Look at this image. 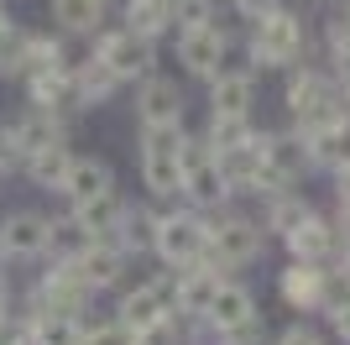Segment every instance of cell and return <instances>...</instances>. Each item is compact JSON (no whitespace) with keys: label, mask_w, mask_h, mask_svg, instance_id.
<instances>
[{"label":"cell","mask_w":350,"mask_h":345,"mask_svg":"<svg viewBox=\"0 0 350 345\" xmlns=\"http://www.w3.org/2000/svg\"><path fill=\"white\" fill-rule=\"evenodd\" d=\"M183 131L178 126H152L146 131V157H142V168H146V188L152 194H178L183 188Z\"/></svg>","instance_id":"cell-1"},{"label":"cell","mask_w":350,"mask_h":345,"mask_svg":"<svg viewBox=\"0 0 350 345\" xmlns=\"http://www.w3.org/2000/svg\"><path fill=\"white\" fill-rule=\"evenodd\" d=\"M288 110L298 120L304 136H319V131H335L340 115H335V94H329V79L324 73H298L288 89Z\"/></svg>","instance_id":"cell-2"},{"label":"cell","mask_w":350,"mask_h":345,"mask_svg":"<svg viewBox=\"0 0 350 345\" xmlns=\"http://www.w3.org/2000/svg\"><path fill=\"white\" fill-rule=\"evenodd\" d=\"M204 241H209V225L199 215H167L152 235L162 261H173V267H193V261L204 257Z\"/></svg>","instance_id":"cell-3"},{"label":"cell","mask_w":350,"mask_h":345,"mask_svg":"<svg viewBox=\"0 0 350 345\" xmlns=\"http://www.w3.org/2000/svg\"><path fill=\"white\" fill-rule=\"evenodd\" d=\"M183 194H189L193 204H219L230 194V183H225V172H219V162H215V146L183 142Z\"/></svg>","instance_id":"cell-4"},{"label":"cell","mask_w":350,"mask_h":345,"mask_svg":"<svg viewBox=\"0 0 350 345\" xmlns=\"http://www.w3.org/2000/svg\"><path fill=\"white\" fill-rule=\"evenodd\" d=\"M94 58H100V63L116 73V79H136V73L152 68V42H146L142 31L126 27V31H116V37H105Z\"/></svg>","instance_id":"cell-5"},{"label":"cell","mask_w":350,"mask_h":345,"mask_svg":"<svg viewBox=\"0 0 350 345\" xmlns=\"http://www.w3.org/2000/svg\"><path fill=\"white\" fill-rule=\"evenodd\" d=\"M298 42H304L298 16L272 5V11L262 16V27H256V58H262V63H288V58H298Z\"/></svg>","instance_id":"cell-6"},{"label":"cell","mask_w":350,"mask_h":345,"mask_svg":"<svg viewBox=\"0 0 350 345\" xmlns=\"http://www.w3.org/2000/svg\"><path fill=\"white\" fill-rule=\"evenodd\" d=\"M47 251V220L31 215V209H16V215L0 220V257H42Z\"/></svg>","instance_id":"cell-7"},{"label":"cell","mask_w":350,"mask_h":345,"mask_svg":"<svg viewBox=\"0 0 350 345\" xmlns=\"http://www.w3.org/2000/svg\"><path fill=\"white\" fill-rule=\"evenodd\" d=\"M256 246H262V235H256L251 220H225V225H215V235L204 241V251L219 261V267H235V261L256 257Z\"/></svg>","instance_id":"cell-8"},{"label":"cell","mask_w":350,"mask_h":345,"mask_svg":"<svg viewBox=\"0 0 350 345\" xmlns=\"http://www.w3.org/2000/svg\"><path fill=\"white\" fill-rule=\"evenodd\" d=\"M267 142L272 136H241L235 146H219L215 152V162H219V172H225V183H256V172H262V162H267Z\"/></svg>","instance_id":"cell-9"},{"label":"cell","mask_w":350,"mask_h":345,"mask_svg":"<svg viewBox=\"0 0 350 345\" xmlns=\"http://www.w3.org/2000/svg\"><path fill=\"white\" fill-rule=\"evenodd\" d=\"M178 58H183V68L189 73H215L219 68V58H225V37H219L215 27H204V21H193L183 37H178Z\"/></svg>","instance_id":"cell-10"},{"label":"cell","mask_w":350,"mask_h":345,"mask_svg":"<svg viewBox=\"0 0 350 345\" xmlns=\"http://www.w3.org/2000/svg\"><path fill=\"white\" fill-rule=\"evenodd\" d=\"M84 277L73 272V267H53V272L42 277V288H37V309H58V314H73L79 303H84Z\"/></svg>","instance_id":"cell-11"},{"label":"cell","mask_w":350,"mask_h":345,"mask_svg":"<svg viewBox=\"0 0 350 345\" xmlns=\"http://www.w3.org/2000/svg\"><path fill=\"white\" fill-rule=\"evenodd\" d=\"M120 261H126V257H120V246L89 241L84 251H79V257L68 261V267H73L79 277H84V288H105V283H116V277H120Z\"/></svg>","instance_id":"cell-12"},{"label":"cell","mask_w":350,"mask_h":345,"mask_svg":"<svg viewBox=\"0 0 350 345\" xmlns=\"http://www.w3.org/2000/svg\"><path fill=\"white\" fill-rule=\"evenodd\" d=\"M288 246H293V257H298V261H324L329 251H335V230L324 225V220L304 215L298 225L288 230Z\"/></svg>","instance_id":"cell-13"},{"label":"cell","mask_w":350,"mask_h":345,"mask_svg":"<svg viewBox=\"0 0 350 345\" xmlns=\"http://www.w3.org/2000/svg\"><path fill=\"white\" fill-rule=\"evenodd\" d=\"M167 298H173V293H167V283H152V288H136L131 298L120 303V324H126V330H146V324H152V319H162V309H167Z\"/></svg>","instance_id":"cell-14"},{"label":"cell","mask_w":350,"mask_h":345,"mask_svg":"<svg viewBox=\"0 0 350 345\" xmlns=\"http://www.w3.org/2000/svg\"><path fill=\"white\" fill-rule=\"evenodd\" d=\"M136 110H142L146 126H178V110H183V100H178V89L167 84V79H146L142 100H136Z\"/></svg>","instance_id":"cell-15"},{"label":"cell","mask_w":350,"mask_h":345,"mask_svg":"<svg viewBox=\"0 0 350 345\" xmlns=\"http://www.w3.org/2000/svg\"><path fill=\"white\" fill-rule=\"evenodd\" d=\"M63 194H68L73 204H84V199H100V194H110V168H105L100 157H73L68 178H63Z\"/></svg>","instance_id":"cell-16"},{"label":"cell","mask_w":350,"mask_h":345,"mask_svg":"<svg viewBox=\"0 0 350 345\" xmlns=\"http://www.w3.org/2000/svg\"><path fill=\"white\" fill-rule=\"evenodd\" d=\"M89 241H100V235H94V230H89L79 215L47 220V251H53L58 261H73V257H79V251H84Z\"/></svg>","instance_id":"cell-17"},{"label":"cell","mask_w":350,"mask_h":345,"mask_svg":"<svg viewBox=\"0 0 350 345\" xmlns=\"http://www.w3.org/2000/svg\"><path fill=\"white\" fill-rule=\"evenodd\" d=\"M27 79H31V100H37V110H63V105L79 100L68 68H42V73H27Z\"/></svg>","instance_id":"cell-18"},{"label":"cell","mask_w":350,"mask_h":345,"mask_svg":"<svg viewBox=\"0 0 350 345\" xmlns=\"http://www.w3.org/2000/svg\"><path fill=\"white\" fill-rule=\"evenodd\" d=\"M209 110L215 115H251V73H219L209 89Z\"/></svg>","instance_id":"cell-19"},{"label":"cell","mask_w":350,"mask_h":345,"mask_svg":"<svg viewBox=\"0 0 350 345\" xmlns=\"http://www.w3.org/2000/svg\"><path fill=\"white\" fill-rule=\"evenodd\" d=\"M27 340H31V345H79V340H84V330H79V319H73V314L42 309V314L31 319Z\"/></svg>","instance_id":"cell-20"},{"label":"cell","mask_w":350,"mask_h":345,"mask_svg":"<svg viewBox=\"0 0 350 345\" xmlns=\"http://www.w3.org/2000/svg\"><path fill=\"white\" fill-rule=\"evenodd\" d=\"M16 131V146H21V157H31V152H42V146H53V142H63V126H58V115L53 110H31L21 126H11Z\"/></svg>","instance_id":"cell-21"},{"label":"cell","mask_w":350,"mask_h":345,"mask_svg":"<svg viewBox=\"0 0 350 345\" xmlns=\"http://www.w3.org/2000/svg\"><path fill=\"white\" fill-rule=\"evenodd\" d=\"M215 272H219V267H193V272L173 288V303L183 309V314H204V309H209V298H215V288H219Z\"/></svg>","instance_id":"cell-22"},{"label":"cell","mask_w":350,"mask_h":345,"mask_svg":"<svg viewBox=\"0 0 350 345\" xmlns=\"http://www.w3.org/2000/svg\"><path fill=\"white\" fill-rule=\"evenodd\" d=\"M204 314L215 319L219 330H225V324H241V319H251V314H256V303H251V293H246V288H235V283H219Z\"/></svg>","instance_id":"cell-23"},{"label":"cell","mask_w":350,"mask_h":345,"mask_svg":"<svg viewBox=\"0 0 350 345\" xmlns=\"http://www.w3.org/2000/svg\"><path fill=\"white\" fill-rule=\"evenodd\" d=\"M319 293H324L319 261H304V267L282 272V298H288V303H298V309H319Z\"/></svg>","instance_id":"cell-24"},{"label":"cell","mask_w":350,"mask_h":345,"mask_svg":"<svg viewBox=\"0 0 350 345\" xmlns=\"http://www.w3.org/2000/svg\"><path fill=\"white\" fill-rule=\"evenodd\" d=\"M27 168H31V178H37L42 188H63V178H68L73 157H68V146H63V142H53V146H42V152H31Z\"/></svg>","instance_id":"cell-25"},{"label":"cell","mask_w":350,"mask_h":345,"mask_svg":"<svg viewBox=\"0 0 350 345\" xmlns=\"http://www.w3.org/2000/svg\"><path fill=\"white\" fill-rule=\"evenodd\" d=\"M110 0H53V16H58L63 31H94Z\"/></svg>","instance_id":"cell-26"},{"label":"cell","mask_w":350,"mask_h":345,"mask_svg":"<svg viewBox=\"0 0 350 345\" xmlns=\"http://www.w3.org/2000/svg\"><path fill=\"white\" fill-rule=\"evenodd\" d=\"M116 84H120V79H116L110 68H105L100 58H89L84 68L73 73V89H79V100H84V105H94V100H110V89H116Z\"/></svg>","instance_id":"cell-27"},{"label":"cell","mask_w":350,"mask_h":345,"mask_svg":"<svg viewBox=\"0 0 350 345\" xmlns=\"http://www.w3.org/2000/svg\"><path fill=\"white\" fill-rule=\"evenodd\" d=\"M73 215H79L89 230H94V235H100V230H110L116 220H126V209H120V199H116V194H100V199L73 204Z\"/></svg>","instance_id":"cell-28"},{"label":"cell","mask_w":350,"mask_h":345,"mask_svg":"<svg viewBox=\"0 0 350 345\" xmlns=\"http://www.w3.org/2000/svg\"><path fill=\"white\" fill-rule=\"evenodd\" d=\"M167 21H173V16L162 11V0H131V31L152 37V31H162Z\"/></svg>","instance_id":"cell-29"},{"label":"cell","mask_w":350,"mask_h":345,"mask_svg":"<svg viewBox=\"0 0 350 345\" xmlns=\"http://www.w3.org/2000/svg\"><path fill=\"white\" fill-rule=\"evenodd\" d=\"M241 136H251V115H215V126H209V142L219 146H235Z\"/></svg>","instance_id":"cell-30"},{"label":"cell","mask_w":350,"mask_h":345,"mask_svg":"<svg viewBox=\"0 0 350 345\" xmlns=\"http://www.w3.org/2000/svg\"><path fill=\"white\" fill-rule=\"evenodd\" d=\"M319 309H329V314H340V309H350V272H345V267H340L335 277H324Z\"/></svg>","instance_id":"cell-31"},{"label":"cell","mask_w":350,"mask_h":345,"mask_svg":"<svg viewBox=\"0 0 350 345\" xmlns=\"http://www.w3.org/2000/svg\"><path fill=\"white\" fill-rule=\"evenodd\" d=\"M304 215H308V209H304V204H298V199H278V204H272V225H278L282 235H288V230L298 225V220H304Z\"/></svg>","instance_id":"cell-32"},{"label":"cell","mask_w":350,"mask_h":345,"mask_svg":"<svg viewBox=\"0 0 350 345\" xmlns=\"http://www.w3.org/2000/svg\"><path fill=\"white\" fill-rule=\"evenodd\" d=\"M131 340H136V345H178V335L167 330V314H162V319H152L146 330H136Z\"/></svg>","instance_id":"cell-33"},{"label":"cell","mask_w":350,"mask_h":345,"mask_svg":"<svg viewBox=\"0 0 350 345\" xmlns=\"http://www.w3.org/2000/svg\"><path fill=\"white\" fill-rule=\"evenodd\" d=\"M79 345H136V340H131V330H126V324H105V330H89Z\"/></svg>","instance_id":"cell-34"},{"label":"cell","mask_w":350,"mask_h":345,"mask_svg":"<svg viewBox=\"0 0 350 345\" xmlns=\"http://www.w3.org/2000/svg\"><path fill=\"white\" fill-rule=\"evenodd\" d=\"M256 330H262V324H256V314L241 319V324H225V345H256Z\"/></svg>","instance_id":"cell-35"},{"label":"cell","mask_w":350,"mask_h":345,"mask_svg":"<svg viewBox=\"0 0 350 345\" xmlns=\"http://www.w3.org/2000/svg\"><path fill=\"white\" fill-rule=\"evenodd\" d=\"M282 345H324V340L314 330H288V335H282Z\"/></svg>","instance_id":"cell-36"},{"label":"cell","mask_w":350,"mask_h":345,"mask_svg":"<svg viewBox=\"0 0 350 345\" xmlns=\"http://www.w3.org/2000/svg\"><path fill=\"white\" fill-rule=\"evenodd\" d=\"M272 5H278V0H241V11H256V16H267Z\"/></svg>","instance_id":"cell-37"},{"label":"cell","mask_w":350,"mask_h":345,"mask_svg":"<svg viewBox=\"0 0 350 345\" xmlns=\"http://www.w3.org/2000/svg\"><path fill=\"white\" fill-rule=\"evenodd\" d=\"M335 330H340V335L350 340V309H340V314H335Z\"/></svg>","instance_id":"cell-38"},{"label":"cell","mask_w":350,"mask_h":345,"mask_svg":"<svg viewBox=\"0 0 350 345\" xmlns=\"http://www.w3.org/2000/svg\"><path fill=\"white\" fill-rule=\"evenodd\" d=\"M340 225H345V246H350V199H345V215H340Z\"/></svg>","instance_id":"cell-39"},{"label":"cell","mask_w":350,"mask_h":345,"mask_svg":"<svg viewBox=\"0 0 350 345\" xmlns=\"http://www.w3.org/2000/svg\"><path fill=\"white\" fill-rule=\"evenodd\" d=\"M345 272H350V267H345Z\"/></svg>","instance_id":"cell-40"},{"label":"cell","mask_w":350,"mask_h":345,"mask_svg":"<svg viewBox=\"0 0 350 345\" xmlns=\"http://www.w3.org/2000/svg\"><path fill=\"white\" fill-rule=\"evenodd\" d=\"M345 21H350V16H345Z\"/></svg>","instance_id":"cell-41"}]
</instances>
